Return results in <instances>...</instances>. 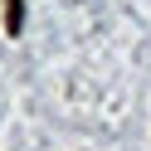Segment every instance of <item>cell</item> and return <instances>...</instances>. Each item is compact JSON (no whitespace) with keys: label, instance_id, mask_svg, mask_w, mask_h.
Instances as JSON below:
<instances>
[{"label":"cell","instance_id":"cell-1","mask_svg":"<svg viewBox=\"0 0 151 151\" xmlns=\"http://www.w3.org/2000/svg\"><path fill=\"white\" fill-rule=\"evenodd\" d=\"M0 5H5V34L20 39L24 34V0H0Z\"/></svg>","mask_w":151,"mask_h":151}]
</instances>
